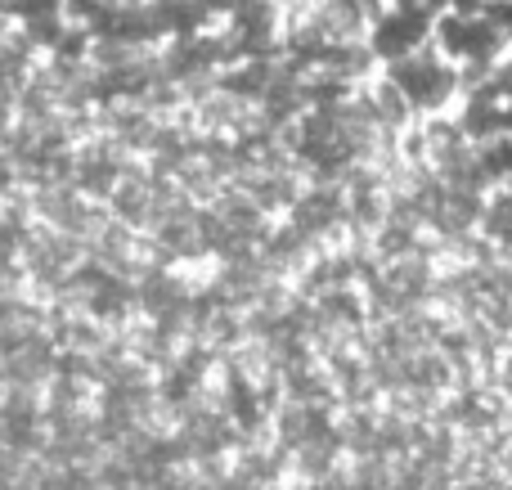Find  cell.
<instances>
[{"label":"cell","instance_id":"2","mask_svg":"<svg viewBox=\"0 0 512 490\" xmlns=\"http://www.w3.org/2000/svg\"><path fill=\"white\" fill-rule=\"evenodd\" d=\"M432 36H436V23L418 5H400V9H391V14H378L373 18V27H369L373 54H382L387 63L400 59V54L423 50Z\"/></svg>","mask_w":512,"mask_h":490},{"label":"cell","instance_id":"1","mask_svg":"<svg viewBox=\"0 0 512 490\" xmlns=\"http://www.w3.org/2000/svg\"><path fill=\"white\" fill-rule=\"evenodd\" d=\"M387 81L396 86V95L405 99V108H418V113H436L445 99L459 86V72H454L450 54L445 50H414L400 54V59L387 63Z\"/></svg>","mask_w":512,"mask_h":490},{"label":"cell","instance_id":"3","mask_svg":"<svg viewBox=\"0 0 512 490\" xmlns=\"http://www.w3.org/2000/svg\"><path fill=\"white\" fill-rule=\"evenodd\" d=\"M436 36H441V50L450 54V59L486 63V59H495V50H499V27L481 14H445L441 23H436Z\"/></svg>","mask_w":512,"mask_h":490}]
</instances>
